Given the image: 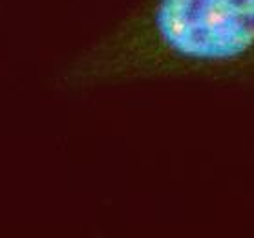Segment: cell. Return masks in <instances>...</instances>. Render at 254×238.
<instances>
[{"label": "cell", "mask_w": 254, "mask_h": 238, "mask_svg": "<svg viewBox=\"0 0 254 238\" xmlns=\"http://www.w3.org/2000/svg\"><path fill=\"white\" fill-rule=\"evenodd\" d=\"M254 79V0H144L77 53L66 90Z\"/></svg>", "instance_id": "obj_1"}]
</instances>
